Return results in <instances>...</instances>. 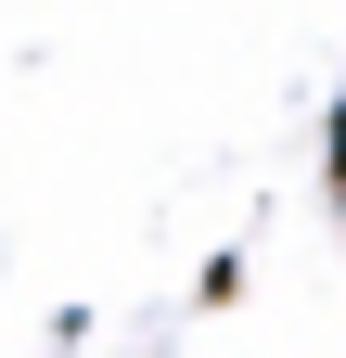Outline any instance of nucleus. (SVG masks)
Returning <instances> with one entry per match:
<instances>
[{"label":"nucleus","mask_w":346,"mask_h":358,"mask_svg":"<svg viewBox=\"0 0 346 358\" xmlns=\"http://www.w3.org/2000/svg\"><path fill=\"white\" fill-rule=\"evenodd\" d=\"M333 192H346V103H333Z\"/></svg>","instance_id":"nucleus-1"}]
</instances>
